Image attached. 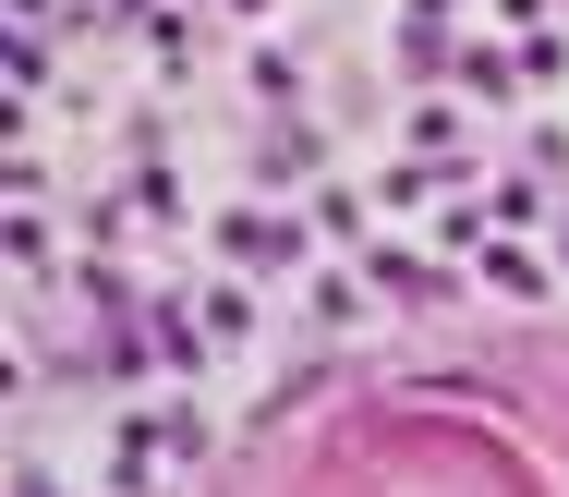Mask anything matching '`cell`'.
I'll use <instances>...</instances> for the list:
<instances>
[{
	"label": "cell",
	"instance_id": "cell-1",
	"mask_svg": "<svg viewBox=\"0 0 569 497\" xmlns=\"http://www.w3.org/2000/svg\"><path fill=\"white\" fill-rule=\"evenodd\" d=\"M230 255H242V267H291L303 231H279V219H230Z\"/></svg>",
	"mask_w": 569,
	"mask_h": 497
}]
</instances>
